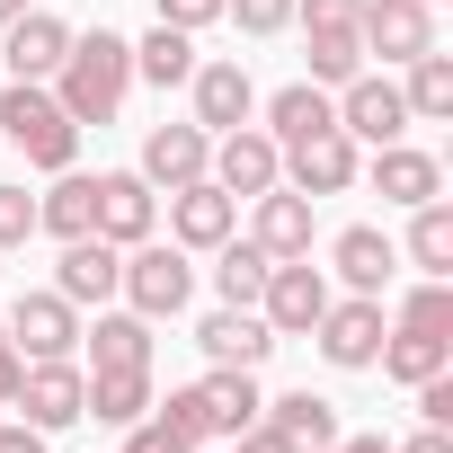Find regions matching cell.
Masks as SVG:
<instances>
[{
    "label": "cell",
    "mask_w": 453,
    "mask_h": 453,
    "mask_svg": "<svg viewBox=\"0 0 453 453\" xmlns=\"http://www.w3.org/2000/svg\"><path fill=\"white\" fill-rule=\"evenodd\" d=\"M54 98H63V116L89 134V125H116V107H125V89H134V45L116 36V27H89V36H72V54H63V72L45 81Z\"/></svg>",
    "instance_id": "6da1fadb"
},
{
    "label": "cell",
    "mask_w": 453,
    "mask_h": 453,
    "mask_svg": "<svg viewBox=\"0 0 453 453\" xmlns=\"http://www.w3.org/2000/svg\"><path fill=\"white\" fill-rule=\"evenodd\" d=\"M0 134H10L27 151V169H45V178L81 160V125L63 116V98L45 81H10V98H0Z\"/></svg>",
    "instance_id": "7a4b0ae2"
},
{
    "label": "cell",
    "mask_w": 453,
    "mask_h": 453,
    "mask_svg": "<svg viewBox=\"0 0 453 453\" xmlns=\"http://www.w3.org/2000/svg\"><path fill=\"white\" fill-rule=\"evenodd\" d=\"M116 294H125V311H142V320H178L187 311V294H196V267H187V250L169 241H134L125 250V276H116Z\"/></svg>",
    "instance_id": "3957f363"
},
{
    "label": "cell",
    "mask_w": 453,
    "mask_h": 453,
    "mask_svg": "<svg viewBox=\"0 0 453 453\" xmlns=\"http://www.w3.org/2000/svg\"><path fill=\"white\" fill-rule=\"evenodd\" d=\"M320 311H329V276H320L311 258H276L267 285H258V320H267L276 338H311Z\"/></svg>",
    "instance_id": "277c9868"
},
{
    "label": "cell",
    "mask_w": 453,
    "mask_h": 453,
    "mask_svg": "<svg viewBox=\"0 0 453 453\" xmlns=\"http://www.w3.org/2000/svg\"><path fill=\"white\" fill-rule=\"evenodd\" d=\"M382 294H347V303H329L320 320H311V338H320V356L338 365V373H373V356H382Z\"/></svg>",
    "instance_id": "5b68a950"
},
{
    "label": "cell",
    "mask_w": 453,
    "mask_h": 453,
    "mask_svg": "<svg viewBox=\"0 0 453 453\" xmlns=\"http://www.w3.org/2000/svg\"><path fill=\"white\" fill-rule=\"evenodd\" d=\"M81 400H89V373L72 365V356H45V365H27L19 373V418L36 426V435H63V426H81Z\"/></svg>",
    "instance_id": "8992f818"
},
{
    "label": "cell",
    "mask_w": 453,
    "mask_h": 453,
    "mask_svg": "<svg viewBox=\"0 0 453 453\" xmlns=\"http://www.w3.org/2000/svg\"><path fill=\"white\" fill-rule=\"evenodd\" d=\"M204 178H213L222 196H267V187L285 178V151H276V134H267V125H232V134H213Z\"/></svg>",
    "instance_id": "52a82bcc"
},
{
    "label": "cell",
    "mask_w": 453,
    "mask_h": 453,
    "mask_svg": "<svg viewBox=\"0 0 453 453\" xmlns=\"http://www.w3.org/2000/svg\"><path fill=\"white\" fill-rule=\"evenodd\" d=\"M0 329H10V347H19L27 365H45V356H72V347H81V311H72L54 285H45V294H19Z\"/></svg>",
    "instance_id": "ba28073f"
},
{
    "label": "cell",
    "mask_w": 453,
    "mask_h": 453,
    "mask_svg": "<svg viewBox=\"0 0 453 453\" xmlns=\"http://www.w3.org/2000/svg\"><path fill=\"white\" fill-rule=\"evenodd\" d=\"M338 134H347V142H400V134H409V98H400V81L356 72V81L338 89Z\"/></svg>",
    "instance_id": "9c48e42d"
},
{
    "label": "cell",
    "mask_w": 453,
    "mask_h": 453,
    "mask_svg": "<svg viewBox=\"0 0 453 453\" xmlns=\"http://www.w3.org/2000/svg\"><path fill=\"white\" fill-rule=\"evenodd\" d=\"M356 36H365V54H382V63H418V54L435 45V10H426V0H365V10H356Z\"/></svg>",
    "instance_id": "30bf717a"
},
{
    "label": "cell",
    "mask_w": 453,
    "mask_h": 453,
    "mask_svg": "<svg viewBox=\"0 0 453 453\" xmlns=\"http://www.w3.org/2000/svg\"><path fill=\"white\" fill-rule=\"evenodd\" d=\"M151 222H160V187L142 169H98V241L134 250V241H151Z\"/></svg>",
    "instance_id": "8fae6325"
},
{
    "label": "cell",
    "mask_w": 453,
    "mask_h": 453,
    "mask_svg": "<svg viewBox=\"0 0 453 453\" xmlns=\"http://www.w3.org/2000/svg\"><path fill=\"white\" fill-rule=\"evenodd\" d=\"M356 169H365V151H356L338 125L285 151V187H294V196H311V204H320V196H347V187H356Z\"/></svg>",
    "instance_id": "7c38bea8"
},
{
    "label": "cell",
    "mask_w": 453,
    "mask_h": 453,
    "mask_svg": "<svg viewBox=\"0 0 453 453\" xmlns=\"http://www.w3.org/2000/svg\"><path fill=\"white\" fill-rule=\"evenodd\" d=\"M116 276H125V250L116 241H63V267H54V294L72 303V311H107L116 303Z\"/></svg>",
    "instance_id": "4fadbf2b"
},
{
    "label": "cell",
    "mask_w": 453,
    "mask_h": 453,
    "mask_svg": "<svg viewBox=\"0 0 453 453\" xmlns=\"http://www.w3.org/2000/svg\"><path fill=\"white\" fill-rule=\"evenodd\" d=\"M232 232H241V196H222L213 178H196V187L169 196V241L178 250H222Z\"/></svg>",
    "instance_id": "5bb4252c"
},
{
    "label": "cell",
    "mask_w": 453,
    "mask_h": 453,
    "mask_svg": "<svg viewBox=\"0 0 453 453\" xmlns=\"http://www.w3.org/2000/svg\"><path fill=\"white\" fill-rule=\"evenodd\" d=\"M204 160H213V134L187 116V125H151L142 134V178L160 187V196H178V187H196L204 178Z\"/></svg>",
    "instance_id": "9a60e30c"
},
{
    "label": "cell",
    "mask_w": 453,
    "mask_h": 453,
    "mask_svg": "<svg viewBox=\"0 0 453 453\" xmlns=\"http://www.w3.org/2000/svg\"><path fill=\"white\" fill-rule=\"evenodd\" d=\"M356 178H373V196L382 204H426V196H444V169H435V151H418V142H373V160L356 169Z\"/></svg>",
    "instance_id": "2e32d148"
},
{
    "label": "cell",
    "mask_w": 453,
    "mask_h": 453,
    "mask_svg": "<svg viewBox=\"0 0 453 453\" xmlns=\"http://www.w3.org/2000/svg\"><path fill=\"white\" fill-rule=\"evenodd\" d=\"M63 54H72V27H63L54 10H19L10 36H0V63H10V81H54Z\"/></svg>",
    "instance_id": "e0dca14e"
},
{
    "label": "cell",
    "mask_w": 453,
    "mask_h": 453,
    "mask_svg": "<svg viewBox=\"0 0 453 453\" xmlns=\"http://www.w3.org/2000/svg\"><path fill=\"white\" fill-rule=\"evenodd\" d=\"M187 89H196V125H204V134H232V125L258 116V81H250L241 63H196Z\"/></svg>",
    "instance_id": "ac0fdd59"
},
{
    "label": "cell",
    "mask_w": 453,
    "mask_h": 453,
    "mask_svg": "<svg viewBox=\"0 0 453 453\" xmlns=\"http://www.w3.org/2000/svg\"><path fill=\"white\" fill-rule=\"evenodd\" d=\"M196 347H204V365H267L276 356V329L258 320V311H241V303H222V311H204L196 320Z\"/></svg>",
    "instance_id": "d6986e66"
},
{
    "label": "cell",
    "mask_w": 453,
    "mask_h": 453,
    "mask_svg": "<svg viewBox=\"0 0 453 453\" xmlns=\"http://www.w3.org/2000/svg\"><path fill=\"white\" fill-rule=\"evenodd\" d=\"M258 204V222H250V241L267 250V258H311V196H294L285 178L267 187V196H250Z\"/></svg>",
    "instance_id": "ffe728a7"
},
{
    "label": "cell",
    "mask_w": 453,
    "mask_h": 453,
    "mask_svg": "<svg viewBox=\"0 0 453 453\" xmlns=\"http://www.w3.org/2000/svg\"><path fill=\"white\" fill-rule=\"evenodd\" d=\"M89 373H151V320L142 311H98V329H81Z\"/></svg>",
    "instance_id": "44dd1931"
},
{
    "label": "cell",
    "mask_w": 453,
    "mask_h": 453,
    "mask_svg": "<svg viewBox=\"0 0 453 453\" xmlns=\"http://www.w3.org/2000/svg\"><path fill=\"white\" fill-rule=\"evenodd\" d=\"M196 400H204V426H213V435H241V426H258V409H267V391H258L250 365H213V373L196 382Z\"/></svg>",
    "instance_id": "7402d4cb"
},
{
    "label": "cell",
    "mask_w": 453,
    "mask_h": 453,
    "mask_svg": "<svg viewBox=\"0 0 453 453\" xmlns=\"http://www.w3.org/2000/svg\"><path fill=\"white\" fill-rule=\"evenodd\" d=\"M329 267L347 276V294H382L391 267H400V250H391V232H373V222H347V232L329 241Z\"/></svg>",
    "instance_id": "603a6c76"
},
{
    "label": "cell",
    "mask_w": 453,
    "mask_h": 453,
    "mask_svg": "<svg viewBox=\"0 0 453 453\" xmlns=\"http://www.w3.org/2000/svg\"><path fill=\"white\" fill-rule=\"evenodd\" d=\"M338 125V98L320 89V81H285L276 98H267V134H276V151H294V142H311V134H329Z\"/></svg>",
    "instance_id": "cb8c5ba5"
},
{
    "label": "cell",
    "mask_w": 453,
    "mask_h": 453,
    "mask_svg": "<svg viewBox=\"0 0 453 453\" xmlns=\"http://www.w3.org/2000/svg\"><path fill=\"white\" fill-rule=\"evenodd\" d=\"M36 232H54V241H89V232H98V178L54 169V187L36 196Z\"/></svg>",
    "instance_id": "d4e9b609"
},
{
    "label": "cell",
    "mask_w": 453,
    "mask_h": 453,
    "mask_svg": "<svg viewBox=\"0 0 453 453\" xmlns=\"http://www.w3.org/2000/svg\"><path fill=\"white\" fill-rule=\"evenodd\" d=\"M258 418H267V426H276L294 453H320V444H338V409H329L320 391H285V400H267Z\"/></svg>",
    "instance_id": "484cf974"
},
{
    "label": "cell",
    "mask_w": 453,
    "mask_h": 453,
    "mask_svg": "<svg viewBox=\"0 0 453 453\" xmlns=\"http://www.w3.org/2000/svg\"><path fill=\"white\" fill-rule=\"evenodd\" d=\"M373 365H382L391 382H409V391H418L426 373H444V365H453V338H426V329H400V320H391V329H382V356H373Z\"/></svg>",
    "instance_id": "4316f807"
},
{
    "label": "cell",
    "mask_w": 453,
    "mask_h": 453,
    "mask_svg": "<svg viewBox=\"0 0 453 453\" xmlns=\"http://www.w3.org/2000/svg\"><path fill=\"white\" fill-rule=\"evenodd\" d=\"M409 267L418 276H453V204L444 196L409 204Z\"/></svg>",
    "instance_id": "83f0119b"
},
{
    "label": "cell",
    "mask_w": 453,
    "mask_h": 453,
    "mask_svg": "<svg viewBox=\"0 0 453 453\" xmlns=\"http://www.w3.org/2000/svg\"><path fill=\"white\" fill-rule=\"evenodd\" d=\"M187 72H196V36H187V27H151V36L134 45V81H151V89H187Z\"/></svg>",
    "instance_id": "f1b7e54d"
},
{
    "label": "cell",
    "mask_w": 453,
    "mask_h": 453,
    "mask_svg": "<svg viewBox=\"0 0 453 453\" xmlns=\"http://www.w3.org/2000/svg\"><path fill=\"white\" fill-rule=\"evenodd\" d=\"M303 54H311L303 81H320V89H347V81L365 72V36H356V27H303Z\"/></svg>",
    "instance_id": "f546056e"
},
{
    "label": "cell",
    "mask_w": 453,
    "mask_h": 453,
    "mask_svg": "<svg viewBox=\"0 0 453 453\" xmlns=\"http://www.w3.org/2000/svg\"><path fill=\"white\" fill-rule=\"evenodd\" d=\"M400 98H409V125H444L453 116V54H418L409 63V81H400Z\"/></svg>",
    "instance_id": "4dcf8cb0"
},
{
    "label": "cell",
    "mask_w": 453,
    "mask_h": 453,
    "mask_svg": "<svg viewBox=\"0 0 453 453\" xmlns=\"http://www.w3.org/2000/svg\"><path fill=\"white\" fill-rule=\"evenodd\" d=\"M81 418H98V426H134V418H151V373H89Z\"/></svg>",
    "instance_id": "1f68e13d"
},
{
    "label": "cell",
    "mask_w": 453,
    "mask_h": 453,
    "mask_svg": "<svg viewBox=\"0 0 453 453\" xmlns=\"http://www.w3.org/2000/svg\"><path fill=\"white\" fill-rule=\"evenodd\" d=\"M267 267H276V258H267L258 241H222V250H213V294H222V303H241V311H258Z\"/></svg>",
    "instance_id": "d6a6232c"
},
{
    "label": "cell",
    "mask_w": 453,
    "mask_h": 453,
    "mask_svg": "<svg viewBox=\"0 0 453 453\" xmlns=\"http://www.w3.org/2000/svg\"><path fill=\"white\" fill-rule=\"evenodd\" d=\"M400 329H426V338H453V276H426L409 303H400Z\"/></svg>",
    "instance_id": "836d02e7"
},
{
    "label": "cell",
    "mask_w": 453,
    "mask_h": 453,
    "mask_svg": "<svg viewBox=\"0 0 453 453\" xmlns=\"http://www.w3.org/2000/svg\"><path fill=\"white\" fill-rule=\"evenodd\" d=\"M222 19H241V36H285L294 0H222Z\"/></svg>",
    "instance_id": "e575fe53"
},
{
    "label": "cell",
    "mask_w": 453,
    "mask_h": 453,
    "mask_svg": "<svg viewBox=\"0 0 453 453\" xmlns=\"http://www.w3.org/2000/svg\"><path fill=\"white\" fill-rule=\"evenodd\" d=\"M151 418H160V426H178L187 444H213V426H204V400H196V382H187V391H169V400H151Z\"/></svg>",
    "instance_id": "d590c367"
},
{
    "label": "cell",
    "mask_w": 453,
    "mask_h": 453,
    "mask_svg": "<svg viewBox=\"0 0 453 453\" xmlns=\"http://www.w3.org/2000/svg\"><path fill=\"white\" fill-rule=\"evenodd\" d=\"M27 232H36V196L0 187V250H27Z\"/></svg>",
    "instance_id": "8d00e7d4"
},
{
    "label": "cell",
    "mask_w": 453,
    "mask_h": 453,
    "mask_svg": "<svg viewBox=\"0 0 453 453\" xmlns=\"http://www.w3.org/2000/svg\"><path fill=\"white\" fill-rule=\"evenodd\" d=\"M125 453H196V444H187L178 426H160V418H134V426H125Z\"/></svg>",
    "instance_id": "74e56055"
},
{
    "label": "cell",
    "mask_w": 453,
    "mask_h": 453,
    "mask_svg": "<svg viewBox=\"0 0 453 453\" xmlns=\"http://www.w3.org/2000/svg\"><path fill=\"white\" fill-rule=\"evenodd\" d=\"M418 418H426V426H453V365L418 382Z\"/></svg>",
    "instance_id": "f35d334b"
},
{
    "label": "cell",
    "mask_w": 453,
    "mask_h": 453,
    "mask_svg": "<svg viewBox=\"0 0 453 453\" xmlns=\"http://www.w3.org/2000/svg\"><path fill=\"white\" fill-rule=\"evenodd\" d=\"M356 10H365V0H294L303 27H356Z\"/></svg>",
    "instance_id": "ab89813d"
},
{
    "label": "cell",
    "mask_w": 453,
    "mask_h": 453,
    "mask_svg": "<svg viewBox=\"0 0 453 453\" xmlns=\"http://www.w3.org/2000/svg\"><path fill=\"white\" fill-rule=\"evenodd\" d=\"M213 19H222V0H160V27H187V36H196V27H213Z\"/></svg>",
    "instance_id": "60d3db41"
},
{
    "label": "cell",
    "mask_w": 453,
    "mask_h": 453,
    "mask_svg": "<svg viewBox=\"0 0 453 453\" xmlns=\"http://www.w3.org/2000/svg\"><path fill=\"white\" fill-rule=\"evenodd\" d=\"M19 373H27V356L10 347V329H0V409H10V400H19Z\"/></svg>",
    "instance_id": "b9f144b4"
},
{
    "label": "cell",
    "mask_w": 453,
    "mask_h": 453,
    "mask_svg": "<svg viewBox=\"0 0 453 453\" xmlns=\"http://www.w3.org/2000/svg\"><path fill=\"white\" fill-rule=\"evenodd\" d=\"M232 444H241V453H294V444H285V435H276V426H267V418H258V426H241V435H232Z\"/></svg>",
    "instance_id": "7bdbcfd3"
},
{
    "label": "cell",
    "mask_w": 453,
    "mask_h": 453,
    "mask_svg": "<svg viewBox=\"0 0 453 453\" xmlns=\"http://www.w3.org/2000/svg\"><path fill=\"white\" fill-rule=\"evenodd\" d=\"M0 453H45V435H36L27 418H10V426H0Z\"/></svg>",
    "instance_id": "ee69618b"
},
{
    "label": "cell",
    "mask_w": 453,
    "mask_h": 453,
    "mask_svg": "<svg viewBox=\"0 0 453 453\" xmlns=\"http://www.w3.org/2000/svg\"><path fill=\"white\" fill-rule=\"evenodd\" d=\"M391 453H453V426H418L409 444H391Z\"/></svg>",
    "instance_id": "f6af8a7d"
},
{
    "label": "cell",
    "mask_w": 453,
    "mask_h": 453,
    "mask_svg": "<svg viewBox=\"0 0 453 453\" xmlns=\"http://www.w3.org/2000/svg\"><path fill=\"white\" fill-rule=\"evenodd\" d=\"M320 453H391V435H338V444H320Z\"/></svg>",
    "instance_id": "bcb514c9"
},
{
    "label": "cell",
    "mask_w": 453,
    "mask_h": 453,
    "mask_svg": "<svg viewBox=\"0 0 453 453\" xmlns=\"http://www.w3.org/2000/svg\"><path fill=\"white\" fill-rule=\"evenodd\" d=\"M19 10H27V0H0V27H10V19H19Z\"/></svg>",
    "instance_id": "7dc6e473"
},
{
    "label": "cell",
    "mask_w": 453,
    "mask_h": 453,
    "mask_svg": "<svg viewBox=\"0 0 453 453\" xmlns=\"http://www.w3.org/2000/svg\"><path fill=\"white\" fill-rule=\"evenodd\" d=\"M426 10H435V0H426Z\"/></svg>",
    "instance_id": "c3c4849f"
},
{
    "label": "cell",
    "mask_w": 453,
    "mask_h": 453,
    "mask_svg": "<svg viewBox=\"0 0 453 453\" xmlns=\"http://www.w3.org/2000/svg\"><path fill=\"white\" fill-rule=\"evenodd\" d=\"M196 453H204V444H196Z\"/></svg>",
    "instance_id": "681fc988"
}]
</instances>
